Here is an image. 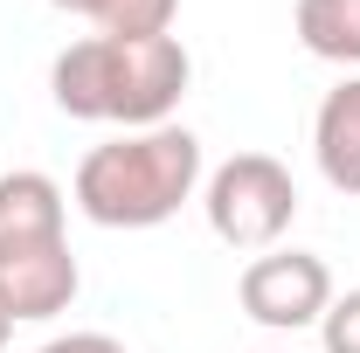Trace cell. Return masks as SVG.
Listing matches in <instances>:
<instances>
[{
	"instance_id": "obj_11",
	"label": "cell",
	"mask_w": 360,
	"mask_h": 353,
	"mask_svg": "<svg viewBox=\"0 0 360 353\" xmlns=\"http://www.w3.org/2000/svg\"><path fill=\"white\" fill-rule=\"evenodd\" d=\"M42 353H125L111 333H63V340H49Z\"/></svg>"
},
{
	"instance_id": "obj_2",
	"label": "cell",
	"mask_w": 360,
	"mask_h": 353,
	"mask_svg": "<svg viewBox=\"0 0 360 353\" xmlns=\"http://www.w3.org/2000/svg\"><path fill=\"white\" fill-rule=\"evenodd\" d=\"M201 139L187 125L118 132L90 146L77 167V208L97 229H160L201 194Z\"/></svg>"
},
{
	"instance_id": "obj_13",
	"label": "cell",
	"mask_w": 360,
	"mask_h": 353,
	"mask_svg": "<svg viewBox=\"0 0 360 353\" xmlns=\"http://www.w3.org/2000/svg\"><path fill=\"white\" fill-rule=\"evenodd\" d=\"M264 353H291V347H264Z\"/></svg>"
},
{
	"instance_id": "obj_10",
	"label": "cell",
	"mask_w": 360,
	"mask_h": 353,
	"mask_svg": "<svg viewBox=\"0 0 360 353\" xmlns=\"http://www.w3.org/2000/svg\"><path fill=\"white\" fill-rule=\"evenodd\" d=\"M319 347L326 353H360V291H333V305L319 319Z\"/></svg>"
},
{
	"instance_id": "obj_6",
	"label": "cell",
	"mask_w": 360,
	"mask_h": 353,
	"mask_svg": "<svg viewBox=\"0 0 360 353\" xmlns=\"http://www.w3.org/2000/svg\"><path fill=\"white\" fill-rule=\"evenodd\" d=\"M77 284H84V270L70 257V243L28 250V257H7L0 264V305L14 312V326L21 319H56V312H70Z\"/></svg>"
},
{
	"instance_id": "obj_5",
	"label": "cell",
	"mask_w": 360,
	"mask_h": 353,
	"mask_svg": "<svg viewBox=\"0 0 360 353\" xmlns=\"http://www.w3.org/2000/svg\"><path fill=\"white\" fill-rule=\"evenodd\" d=\"M63 187L35 167H21V174H0V264L7 257H28V250H56V243H70L63 236Z\"/></svg>"
},
{
	"instance_id": "obj_8",
	"label": "cell",
	"mask_w": 360,
	"mask_h": 353,
	"mask_svg": "<svg viewBox=\"0 0 360 353\" xmlns=\"http://www.w3.org/2000/svg\"><path fill=\"white\" fill-rule=\"evenodd\" d=\"M291 28H298V42L312 49L319 63L360 70V0H298Z\"/></svg>"
},
{
	"instance_id": "obj_12",
	"label": "cell",
	"mask_w": 360,
	"mask_h": 353,
	"mask_svg": "<svg viewBox=\"0 0 360 353\" xmlns=\"http://www.w3.org/2000/svg\"><path fill=\"white\" fill-rule=\"evenodd\" d=\"M7 340H14V312L0 305V347H7Z\"/></svg>"
},
{
	"instance_id": "obj_9",
	"label": "cell",
	"mask_w": 360,
	"mask_h": 353,
	"mask_svg": "<svg viewBox=\"0 0 360 353\" xmlns=\"http://www.w3.org/2000/svg\"><path fill=\"white\" fill-rule=\"evenodd\" d=\"M63 14L90 21L97 35H174L180 0H49Z\"/></svg>"
},
{
	"instance_id": "obj_7",
	"label": "cell",
	"mask_w": 360,
	"mask_h": 353,
	"mask_svg": "<svg viewBox=\"0 0 360 353\" xmlns=\"http://www.w3.org/2000/svg\"><path fill=\"white\" fill-rule=\"evenodd\" d=\"M312 160L333 194L360 201V77H340L312 118Z\"/></svg>"
},
{
	"instance_id": "obj_4",
	"label": "cell",
	"mask_w": 360,
	"mask_h": 353,
	"mask_svg": "<svg viewBox=\"0 0 360 353\" xmlns=\"http://www.w3.org/2000/svg\"><path fill=\"white\" fill-rule=\"evenodd\" d=\"M236 298H243V312H250L257 326H270V333H305V326H319L326 305H333V270H326V257H312V250H264V257H250Z\"/></svg>"
},
{
	"instance_id": "obj_3",
	"label": "cell",
	"mask_w": 360,
	"mask_h": 353,
	"mask_svg": "<svg viewBox=\"0 0 360 353\" xmlns=\"http://www.w3.org/2000/svg\"><path fill=\"white\" fill-rule=\"evenodd\" d=\"M201 208H208V229L222 236L229 250L264 257L298 222V180L270 153H236V160H222L215 174L201 180Z\"/></svg>"
},
{
	"instance_id": "obj_1",
	"label": "cell",
	"mask_w": 360,
	"mask_h": 353,
	"mask_svg": "<svg viewBox=\"0 0 360 353\" xmlns=\"http://www.w3.org/2000/svg\"><path fill=\"white\" fill-rule=\"evenodd\" d=\"M187 84H194V56L180 35H77L49 63L56 111L118 132L174 125Z\"/></svg>"
}]
</instances>
